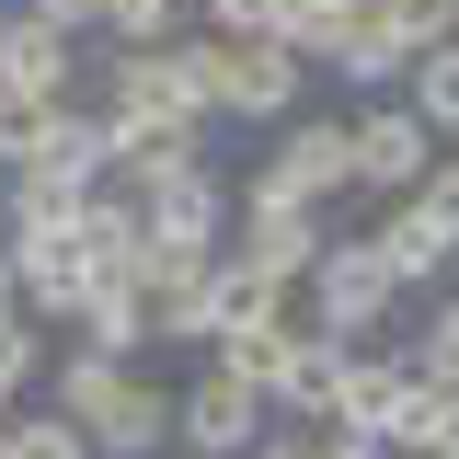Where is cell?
<instances>
[{
    "instance_id": "cell-1",
    "label": "cell",
    "mask_w": 459,
    "mask_h": 459,
    "mask_svg": "<svg viewBox=\"0 0 459 459\" xmlns=\"http://www.w3.org/2000/svg\"><path fill=\"white\" fill-rule=\"evenodd\" d=\"M195 69H207V115L219 126H287L299 81H310V57L276 47V35H195Z\"/></svg>"
},
{
    "instance_id": "cell-2",
    "label": "cell",
    "mask_w": 459,
    "mask_h": 459,
    "mask_svg": "<svg viewBox=\"0 0 459 459\" xmlns=\"http://www.w3.org/2000/svg\"><path fill=\"white\" fill-rule=\"evenodd\" d=\"M230 253H241L253 276H276V287H310V264L333 253V230H322V207L264 161L253 184H241V241H230Z\"/></svg>"
},
{
    "instance_id": "cell-3",
    "label": "cell",
    "mask_w": 459,
    "mask_h": 459,
    "mask_svg": "<svg viewBox=\"0 0 459 459\" xmlns=\"http://www.w3.org/2000/svg\"><path fill=\"white\" fill-rule=\"evenodd\" d=\"M276 437V402L219 379V368H195L184 391H172V459H253Z\"/></svg>"
},
{
    "instance_id": "cell-4",
    "label": "cell",
    "mask_w": 459,
    "mask_h": 459,
    "mask_svg": "<svg viewBox=\"0 0 459 459\" xmlns=\"http://www.w3.org/2000/svg\"><path fill=\"white\" fill-rule=\"evenodd\" d=\"M391 264H379V241H333L322 264H310V333H333V344H368L379 322H391Z\"/></svg>"
},
{
    "instance_id": "cell-5",
    "label": "cell",
    "mask_w": 459,
    "mask_h": 459,
    "mask_svg": "<svg viewBox=\"0 0 459 459\" xmlns=\"http://www.w3.org/2000/svg\"><path fill=\"white\" fill-rule=\"evenodd\" d=\"M12 276H23V310L35 322H81V299L104 287V264H92L81 219H57V230H23L12 241Z\"/></svg>"
},
{
    "instance_id": "cell-6",
    "label": "cell",
    "mask_w": 459,
    "mask_h": 459,
    "mask_svg": "<svg viewBox=\"0 0 459 459\" xmlns=\"http://www.w3.org/2000/svg\"><path fill=\"white\" fill-rule=\"evenodd\" d=\"M276 172L322 207V219H344V207H368L356 195V115H287V138H276Z\"/></svg>"
},
{
    "instance_id": "cell-7",
    "label": "cell",
    "mask_w": 459,
    "mask_h": 459,
    "mask_svg": "<svg viewBox=\"0 0 459 459\" xmlns=\"http://www.w3.org/2000/svg\"><path fill=\"white\" fill-rule=\"evenodd\" d=\"M425 172H437V126H425L413 104H368V115H356V195L402 207Z\"/></svg>"
},
{
    "instance_id": "cell-8",
    "label": "cell",
    "mask_w": 459,
    "mask_h": 459,
    "mask_svg": "<svg viewBox=\"0 0 459 459\" xmlns=\"http://www.w3.org/2000/svg\"><path fill=\"white\" fill-rule=\"evenodd\" d=\"M0 92H23V104H81V35H57L35 12H0Z\"/></svg>"
},
{
    "instance_id": "cell-9",
    "label": "cell",
    "mask_w": 459,
    "mask_h": 459,
    "mask_svg": "<svg viewBox=\"0 0 459 459\" xmlns=\"http://www.w3.org/2000/svg\"><path fill=\"white\" fill-rule=\"evenodd\" d=\"M344 368H356V344H333V333H299L264 402H276V413H299V425H333V413H344Z\"/></svg>"
},
{
    "instance_id": "cell-10",
    "label": "cell",
    "mask_w": 459,
    "mask_h": 459,
    "mask_svg": "<svg viewBox=\"0 0 459 459\" xmlns=\"http://www.w3.org/2000/svg\"><path fill=\"white\" fill-rule=\"evenodd\" d=\"M150 322L161 344H219V264H150Z\"/></svg>"
},
{
    "instance_id": "cell-11",
    "label": "cell",
    "mask_w": 459,
    "mask_h": 459,
    "mask_svg": "<svg viewBox=\"0 0 459 459\" xmlns=\"http://www.w3.org/2000/svg\"><path fill=\"white\" fill-rule=\"evenodd\" d=\"M81 344L138 368V344H161V322H150V276H104V287H92V299H81Z\"/></svg>"
},
{
    "instance_id": "cell-12",
    "label": "cell",
    "mask_w": 459,
    "mask_h": 459,
    "mask_svg": "<svg viewBox=\"0 0 459 459\" xmlns=\"http://www.w3.org/2000/svg\"><path fill=\"white\" fill-rule=\"evenodd\" d=\"M126 379H138L126 356H92V344H69V356L47 368V402L69 413V425H81V437H92V425H104L115 402H126Z\"/></svg>"
},
{
    "instance_id": "cell-13",
    "label": "cell",
    "mask_w": 459,
    "mask_h": 459,
    "mask_svg": "<svg viewBox=\"0 0 459 459\" xmlns=\"http://www.w3.org/2000/svg\"><path fill=\"white\" fill-rule=\"evenodd\" d=\"M92 459H172V391L161 379H126V402L92 425Z\"/></svg>"
},
{
    "instance_id": "cell-14",
    "label": "cell",
    "mask_w": 459,
    "mask_h": 459,
    "mask_svg": "<svg viewBox=\"0 0 459 459\" xmlns=\"http://www.w3.org/2000/svg\"><path fill=\"white\" fill-rule=\"evenodd\" d=\"M230 333H299V310H287L276 276H253L241 253H219V344Z\"/></svg>"
},
{
    "instance_id": "cell-15",
    "label": "cell",
    "mask_w": 459,
    "mask_h": 459,
    "mask_svg": "<svg viewBox=\"0 0 459 459\" xmlns=\"http://www.w3.org/2000/svg\"><path fill=\"white\" fill-rule=\"evenodd\" d=\"M368 241H379V264H391V287H437L459 264L448 241H437V230L413 219V207H391V219H368Z\"/></svg>"
},
{
    "instance_id": "cell-16",
    "label": "cell",
    "mask_w": 459,
    "mask_h": 459,
    "mask_svg": "<svg viewBox=\"0 0 459 459\" xmlns=\"http://www.w3.org/2000/svg\"><path fill=\"white\" fill-rule=\"evenodd\" d=\"M333 69H344V81H356V92H402V81H413V47H402L391 23L368 12V23L344 35V57H333Z\"/></svg>"
},
{
    "instance_id": "cell-17",
    "label": "cell",
    "mask_w": 459,
    "mask_h": 459,
    "mask_svg": "<svg viewBox=\"0 0 459 459\" xmlns=\"http://www.w3.org/2000/svg\"><path fill=\"white\" fill-rule=\"evenodd\" d=\"M391 459H459V391L448 379H425V402H413V425H402Z\"/></svg>"
},
{
    "instance_id": "cell-18",
    "label": "cell",
    "mask_w": 459,
    "mask_h": 459,
    "mask_svg": "<svg viewBox=\"0 0 459 459\" xmlns=\"http://www.w3.org/2000/svg\"><path fill=\"white\" fill-rule=\"evenodd\" d=\"M104 35H115V57H138V47H184V0H115Z\"/></svg>"
},
{
    "instance_id": "cell-19",
    "label": "cell",
    "mask_w": 459,
    "mask_h": 459,
    "mask_svg": "<svg viewBox=\"0 0 459 459\" xmlns=\"http://www.w3.org/2000/svg\"><path fill=\"white\" fill-rule=\"evenodd\" d=\"M402 104L425 115V126H459V47H425V57H413V81H402Z\"/></svg>"
},
{
    "instance_id": "cell-20",
    "label": "cell",
    "mask_w": 459,
    "mask_h": 459,
    "mask_svg": "<svg viewBox=\"0 0 459 459\" xmlns=\"http://www.w3.org/2000/svg\"><path fill=\"white\" fill-rule=\"evenodd\" d=\"M35 368H47L35 310H0V402H23V391H35Z\"/></svg>"
},
{
    "instance_id": "cell-21",
    "label": "cell",
    "mask_w": 459,
    "mask_h": 459,
    "mask_svg": "<svg viewBox=\"0 0 459 459\" xmlns=\"http://www.w3.org/2000/svg\"><path fill=\"white\" fill-rule=\"evenodd\" d=\"M12 459H92V437L47 402V413H12Z\"/></svg>"
},
{
    "instance_id": "cell-22",
    "label": "cell",
    "mask_w": 459,
    "mask_h": 459,
    "mask_svg": "<svg viewBox=\"0 0 459 459\" xmlns=\"http://www.w3.org/2000/svg\"><path fill=\"white\" fill-rule=\"evenodd\" d=\"M47 115H57V104H23V92H0V172H23L35 150H47Z\"/></svg>"
},
{
    "instance_id": "cell-23",
    "label": "cell",
    "mask_w": 459,
    "mask_h": 459,
    "mask_svg": "<svg viewBox=\"0 0 459 459\" xmlns=\"http://www.w3.org/2000/svg\"><path fill=\"white\" fill-rule=\"evenodd\" d=\"M402 207H413V219H425V230H437V241L459 253V161H437L425 184H413V195H402Z\"/></svg>"
},
{
    "instance_id": "cell-24",
    "label": "cell",
    "mask_w": 459,
    "mask_h": 459,
    "mask_svg": "<svg viewBox=\"0 0 459 459\" xmlns=\"http://www.w3.org/2000/svg\"><path fill=\"white\" fill-rule=\"evenodd\" d=\"M287 12L299 0H207V35H276L287 47Z\"/></svg>"
},
{
    "instance_id": "cell-25",
    "label": "cell",
    "mask_w": 459,
    "mask_h": 459,
    "mask_svg": "<svg viewBox=\"0 0 459 459\" xmlns=\"http://www.w3.org/2000/svg\"><path fill=\"white\" fill-rule=\"evenodd\" d=\"M413 368H425V379H448V391H459V299L437 310V322H425V344H413Z\"/></svg>"
},
{
    "instance_id": "cell-26",
    "label": "cell",
    "mask_w": 459,
    "mask_h": 459,
    "mask_svg": "<svg viewBox=\"0 0 459 459\" xmlns=\"http://www.w3.org/2000/svg\"><path fill=\"white\" fill-rule=\"evenodd\" d=\"M23 12H35V23H57V35H104L115 0H23Z\"/></svg>"
},
{
    "instance_id": "cell-27",
    "label": "cell",
    "mask_w": 459,
    "mask_h": 459,
    "mask_svg": "<svg viewBox=\"0 0 459 459\" xmlns=\"http://www.w3.org/2000/svg\"><path fill=\"white\" fill-rule=\"evenodd\" d=\"M253 459H322V437H299V425H276V437H264Z\"/></svg>"
},
{
    "instance_id": "cell-28",
    "label": "cell",
    "mask_w": 459,
    "mask_h": 459,
    "mask_svg": "<svg viewBox=\"0 0 459 459\" xmlns=\"http://www.w3.org/2000/svg\"><path fill=\"white\" fill-rule=\"evenodd\" d=\"M0 310H23V276H12V241H0Z\"/></svg>"
},
{
    "instance_id": "cell-29",
    "label": "cell",
    "mask_w": 459,
    "mask_h": 459,
    "mask_svg": "<svg viewBox=\"0 0 459 459\" xmlns=\"http://www.w3.org/2000/svg\"><path fill=\"white\" fill-rule=\"evenodd\" d=\"M322 12H379V0H322Z\"/></svg>"
},
{
    "instance_id": "cell-30",
    "label": "cell",
    "mask_w": 459,
    "mask_h": 459,
    "mask_svg": "<svg viewBox=\"0 0 459 459\" xmlns=\"http://www.w3.org/2000/svg\"><path fill=\"white\" fill-rule=\"evenodd\" d=\"M0 459H12V413H0Z\"/></svg>"
}]
</instances>
